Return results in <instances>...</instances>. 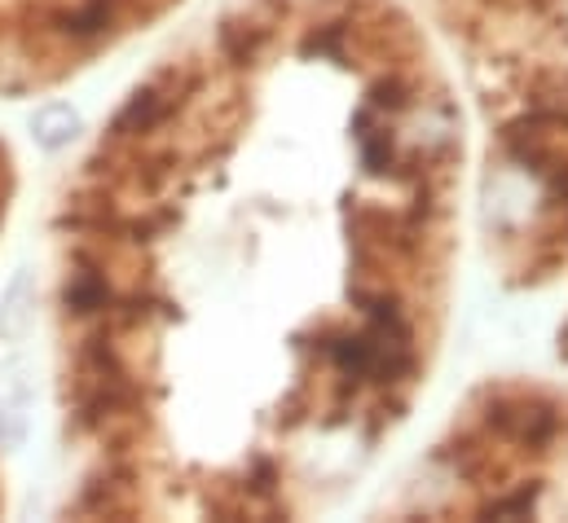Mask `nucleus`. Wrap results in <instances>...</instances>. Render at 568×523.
<instances>
[{
  "label": "nucleus",
  "instance_id": "obj_1",
  "mask_svg": "<svg viewBox=\"0 0 568 523\" xmlns=\"http://www.w3.org/2000/svg\"><path fill=\"white\" fill-rule=\"evenodd\" d=\"M471 129L415 0H216L49 212L71 520H313L440 366Z\"/></svg>",
  "mask_w": 568,
  "mask_h": 523
},
{
  "label": "nucleus",
  "instance_id": "obj_2",
  "mask_svg": "<svg viewBox=\"0 0 568 523\" xmlns=\"http://www.w3.org/2000/svg\"><path fill=\"white\" fill-rule=\"evenodd\" d=\"M480 158L476 212L498 286L547 326L551 375H525L568 520V0H415Z\"/></svg>",
  "mask_w": 568,
  "mask_h": 523
},
{
  "label": "nucleus",
  "instance_id": "obj_3",
  "mask_svg": "<svg viewBox=\"0 0 568 523\" xmlns=\"http://www.w3.org/2000/svg\"><path fill=\"white\" fill-rule=\"evenodd\" d=\"M194 0H0V98L75 84Z\"/></svg>",
  "mask_w": 568,
  "mask_h": 523
},
{
  "label": "nucleus",
  "instance_id": "obj_4",
  "mask_svg": "<svg viewBox=\"0 0 568 523\" xmlns=\"http://www.w3.org/2000/svg\"><path fill=\"white\" fill-rule=\"evenodd\" d=\"M18 185H22V176H18V154H13V145L0 136V238H4V225H9V216H13Z\"/></svg>",
  "mask_w": 568,
  "mask_h": 523
},
{
  "label": "nucleus",
  "instance_id": "obj_5",
  "mask_svg": "<svg viewBox=\"0 0 568 523\" xmlns=\"http://www.w3.org/2000/svg\"><path fill=\"white\" fill-rule=\"evenodd\" d=\"M0 511H4V466H0Z\"/></svg>",
  "mask_w": 568,
  "mask_h": 523
}]
</instances>
